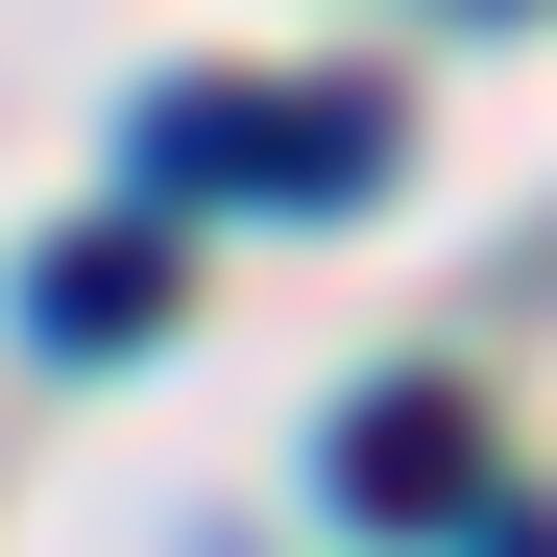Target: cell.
Returning <instances> with one entry per match:
<instances>
[{
    "label": "cell",
    "instance_id": "7a4b0ae2",
    "mask_svg": "<svg viewBox=\"0 0 557 557\" xmlns=\"http://www.w3.org/2000/svg\"><path fill=\"white\" fill-rule=\"evenodd\" d=\"M460 485H485V436H460L436 388H388V412H363V436H339V509H388V533H436Z\"/></svg>",
    "mask_w": 557,
    "mask_h": 557
},
{
    "label": "cell",
    "instance_id": "6da1fadb",
    "mask_svg": "<svg viewBox=\"0 0 557 557\" xmlns=\"http://www.w3.org/2000/svg\"><path fill=\"white\" fill-rule=\"evenodd\" d=\"M363 146H388L363 98H170L146 122V170H267V195H339Z\"/></svg>",
    "mask_w": 557,
    "mask_h": 557
},
{
    "label": "cell",
    "instance_id": "3957f363",
    "mask_svg": "<svg viewBox=\"0 0 557 557\" xmlns=\"http://www.w3.org/2000/svg\"><path fill=\"white\" fill-rule=\"evenodd\" d=\"M146 292H170V267H146V243H73V267H49V339H122Z\"/></svg>",
    "mask_w": 557,
    "mask_h": 557
}]
</instances>
